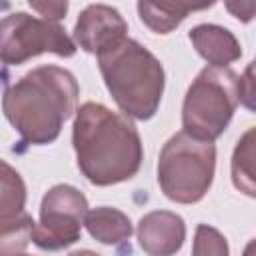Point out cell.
<instances>
[{
    "label": "cell",
    "instance_id": "cell-19",
    "mask_svg": "<svg viewBox=\"0 0 256 256\" xmlns=\"http://www.w3.org/2000/svg\"><path fill=\"white\" fill-rule=\"evenodd\" d=\"M252 62L248 64L246 72L240 74V84H238V90H240V104H244L248 110H254V104H252V98H254V78H252Z\"/></svg>",
    "mask_w": 256,
    "mask_h": 256
},
{
    "label": "cell",
    "instance_id": "cell-11",
    "mask_svg": "<svg viewBox=\"0 0 256 256\" xmlns=\"http://www.w3.org/2000/svg\"><path fill=\"white\" fill-rule=\"evenodd\" d=\"M194 50L210 66H230L242 58V46L238 38L224 26L198 24L188 32Z\"/></svg>",
    "mask_w": 256,
    "mask_h": 256
},
{
    "label": "cell",
    "instance_id": "cell-18",
    "mask_svg": "<svg viewBox=\"0 0 256 256\" xmlns=\"http://www.w3.org/2000/svg\"><path fill=\"white\" fill-rule=\"evenodd\" d=\"M224 6L228 14L240 20L242 24H250L254 20V0H224Z\"/></svg>",
    "mask_w": 256,
    "mask_h": 256
},
{
    "label": "cell",
    "instance_id": "cell-12",
    "mask_svg": "<svg viewBox=\"0 0 256 256\" xmlns=\"http://www.w3.org/2000/svg\"><path fill=\"white\" fill-rule=\"evenodd\" d=\"M84 226L96 242L106 244V246L124 244L134 234V226L128 214H124L118 208H110V206H98L92 210L88 208L84 216Z\"/></svg>",
    "mask_w": 256,
    "mask_h": 256
},
{
    "label": "cell",
    "instance_id": "cell-13",
    "mask_svg": "<svg viewBox=\"0 0 256 256\" xmlns=\"http://www.w3.org/2000/svg\"><path fill=\"white\" fill-rule=\"evenodd\" d=\"M36 222L30 214L20 212L14 216L0 218V254H22L34 240Z\"/></svg>",
    "mask_w": 256,
    "mask_h": 256
},
{
    "label": "cell",
    "instance_id": "cell-3",
    "mask_svg": "<svg viewBox=\"0 0 256 256\" xmlns=\"http://www.w3.org/2000/svg\"><path fill=\"white\" fill-rule=\"evenodd\" d=\"M96 58L104 84L118 108L132 120L146 122L154 118L166 88L162 62L128 36Z\"/></svg>",
    "mask_w": 256,
    "mask_h": 256
},
{
    "label": "cell",
    "instance_id": "cell-2",
    "mask_svg": "<svg viewBox=\"0 0 256 256\" xmlns=\"http://www.w3.org/2000/svg\"><path fill=\"white\" fill-rule=\"evenodd\" d=\"M80 86L76 76L60 66H38L2 94V112L22 142L46 146L58 140L64 122L76 112Z\"/></svg>",
    "mask_w": 256,
    "mask_h": 256
},
{
    "label": "cell",
    "instance_id": "cell-9",
    "mask_svg": "<svg viewBox=\"0 0 256 256\" xmlns=\"http://www.w3.org/2000/svg\"><path fill=\"white\" fill-rule=\"evenodd\" d=\"M138 244L150 256H170L182 250L186 240V222L170 210H154L138 222Z\"/></svg>",
    "mask_w": 256,
    "mask_h": 256
},
{
    "label": "cell",
    "instance_id": "cell-6",
    "mask_svg": "<svg viewBox=\"0 0 256 256\" xmlns=\"http://www.w3.org/2000/svg\"><path fill=\"white\" fill-rule=\"evenodd\" d=\"M78 46L58 22L14 12L0 20V64L20 66L40 54L72 58Z\"/></svg>",
    "mask_w": 256,
    "mask_h": 256
},
{
    "label": "cell",
    "instance_id": "cell-8",
    "mask_svg": "<svg viewBox=\"0 0 256 256\" xmlns=\"http://www.w3.org/2000/svg\"><path fill=\"white\" fill-rule=\"evenodd\" d=\"M128 36V22L108 4L86 6L74 24V42L84 52L98 56Z\"/></svg>",
    "mask_w": 256,
    "mask_h": 256
},
{
    "label": "cell",
    "instance_id": "cell-7",
    "mask_svg": "<svg viewBox=\"0 0 256 256\" xmlns=\"http://www.w3.org/2000/svg\"><path fill=\"white\" fill-rule=\"evenodd\" d=\"M88 198L70 184L52 186L40 204V224L34 228V244L40 250L56 252L76 244L82 236Z\"/></svg>",
    "mask_w": 256,
    "mask_h": 256
},
{
    "label": "cell",
    "instance_id": "cell-1",
    "mask_svg": "<svg viewBox=\"0 0 256 256\" xmlns=\"http://www.w3.org/2000/svg\"><path fill=\"white\" fill-rule=\"evenodd\" d=\"M72 146L78 170L94 186H114L132 180L144 162V146L132 118L100 102L76 110Z\"/></svg>",
    "mask_w": 256,
    "mask_h": 256
},
{
    "label": "cell",
    "instance_id": "cell-14",
    "mask_svg": "<svg viewBox=\"0 0 256 256\" xmlns=\"http://www.w3.org/2000/svg\"><path fill=\"white\" fill-rule=\"evenodd\" d=\"M230 168H232V182H234L236 190L254 198L256 196V186H254V128H248L244 132V136L236 142Z\"/></svg>",
    "mask_w": 256,
    "mask_h": 256
},
{
    "label": "cell",
    "instance_id": "cell-15",
    "mask_svg": "<svg viewBox=\"0 0 256 256\" xmlns=\"http://www.w3.org/2000/svg\"><path fill=\"white\" fill-rule=\"evenodd\" d=\"M28 200L26 182L20 172L0 158V218L24 212Z\"/></svg>",
    "mask_w": 256,
    "mask_h": 256
},
{
    "label": "cell",
    "instance_id": "cell-17",
    "mask_svg": "<svg viewBox=\"0 0 256 256\" xmlns=\"http://www.w3.org/2000/svg\"><path fill=\"white\" fill-rule=\"evenodd\" d=\"M28 6L40 14L44 20H52V22H60L66 18L68 8H70V0H26Z\"/></svg>",
    "mask_w": 256,
    "mask_h": 256
},
{
    "label": "cell",
    "instance_id": "cell-4",
    "mask_svg": "<svg viewBox=\"0 0 256 256\" xmlns=\"http://www.w3.org/2000/svg\"><path fill=\"white\" fill-rule=\"evenodd\" d=\"M158 186L176 204H198L212 188L216 174V146L188 132L174 134L158 156Z\"/></svg>",
    "mask_w": 256,
    "mask_h": 256
},
{
    "label": "cell",
    "instance_id": "cell-16",
    "mask_svg": "<svg viewBox=\"0 0 256 256\" xmlns=\"http://www.w3.org/2000/svg\"><path fill=\"white\" fill-rule=\"evenodd\" d=\"M192 252L196 256H208V254L228 256L230 254V248H228L226 238L216 228H212L208 224H198L196 226V234H194Z\"/></svg>",
    "mask_w": 256,
    "mask_h": 256
},
{
    "label": "cell",
    "instance_id": "cell-10",
    "mask_svg": "<svg viewBox=\"0 0 256 256\" xmlns=\"http://www.w3.org/2000/svg\"><path fill=\"white\" fill-rule=\"evenodd\" d=\"M218 0H138L140 22L154 34L174 32L192 12L208 10Z\"/></svg>",
    "mask_w": 256,
    "mask_h": 256
},
{
    "label": "cell",
    "instance_id": "cell-5",
    "mask_svg": "<svg viewBox=\"0 0 256 256\" xmlns=\"http://www.w3.org/2000/svg\"><path fill=\"white\" fill-rule=\"evenodd\" d=\"M240 74L230 66H206L192 80L182 104V128L200 140H218L240 104Z\"/></svg>",
    "mask_w": 256,
    "mask_h": 256
}]
</instances>
